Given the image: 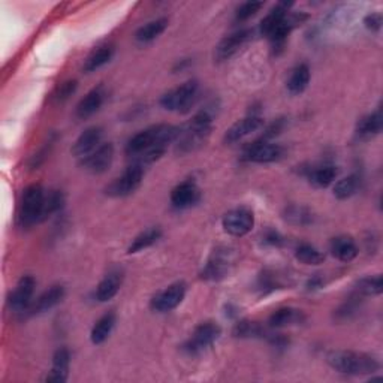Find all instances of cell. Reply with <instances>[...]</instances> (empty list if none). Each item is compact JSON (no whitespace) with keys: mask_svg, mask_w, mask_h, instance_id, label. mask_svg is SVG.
<instances>
[{"mask_svg":"<svg viewBox=\"0 0 383 383\" xmlns=\"http://www.w3.org/2000/svg\"><path fill=\"white\" fill-rule=\"evenodd\" d=\"M65 298V287L62 285H54L50 289H46L37 299L33 301L29 311L32 315H41L53 310L56 306H59Z\"/></svg>","mask_w":383,"mask_h":383,"instance_id":"d6986e66","label":"cell"},{"mask_svg":"<svg viewBox=\"0 0 383 383\" xmlns=\"http://www.w3.org/2000/svg\"><path fill=\"white\" fill-rule=\"evenodd\" d=\"M304 174L307 180L315 186V188L325 189L328 188V186H331L335 181V178H337L339 169L331 164H323V165H315V167L307 168Z\"/></svg>","mask_w":383,"mask_h":383,"instance_id":"7402d4cb","label":"cell"},{"mask_svg":"<svg viewBox=\"0 0 383 383\" xmlns=\"http://www.w3.org/2000/svg\"><path fill=\"white\" fill-rule=\"evenodd\" d=\"M232 265V253L228 249L216 250L208 262L205 264L204 270L201 271V278L207 282H219L229 274Z\"/></svg>","mask_w":383,"mask_h":383,"instance_id":"7c38bea8","label":"cell"},{"mask_svg":"<svg viewBox=\"0 0 383 383\" xmlns=\"http://www.w3.org/2000/svg\"><path fill=\"white\" fill-rule=\"evenodd\" d=\"M382 25H383V18H382V14L379 13H371L364 18V26L371 32H380Z\"/></svg>","mask_w":383,"mask_h":383,"instance_id":"b9f144b4","label":"cell"},{"mask_svg":"<svg viewBox=\"0 0 383 383\" xmlns=\"http://www.w3.org/2000/svg\"><path fill=\"white\" fill-rule=\"evenodd\" d=\"M45 190L41 184L34 183L22 190L18 208V226L27 229L42 220V210L45 201Z\"/></svg>","mask_w":383,"mask_h":383,"instance_id":"277c9868","label":"cell"},{"mask_svg":"<svg viewBox=\"0 0 383 383\" xmlns=\"http://www.w3.org/2000/svg\"><path fill=\"white\" fill-rule=\"evenodd\" d=\"M285 219L289 223L297 225V226H309L313 223V213L309 210L307 207L303 205H291L286 208Z\"/></svg>","mask_w":383,"mask_h":383,"instance_id":"e575fe53","label":"cell"},{"mask_svg":"<svg viewBox=\"0 0 383 383\" xmlns=\"http://www.w3.org/2000/svg\"><path fill=\"white\" fill-rule=\"evenodd\" d=\"M144 178V167L138 164H131L127 167L120 177L115 178L108 188L107 193L114 198H124L134 192H136Z\"/></svg>","mask_w":383,"mask_h":383,"instance_id":"52a82bcc","label":"cell"},{"mask_svg":"<svg viewBox=\"0 0 383 383\" xmlns=\"http://www.w3.org/2000/svg\"><path fill=\"white\" fill-rule=\"evenodd\" d=\"M69 365H71V353L65 347L57 349L53 356V365L50 373L46 375L45 382L63 383L67 380L69 376Z\"/></svg>","mask_w":383,"mask_h":383,"instance_id":"603a6c76","label":"cell"},{"mask_svg":"<svg viewBox=\"0 0 383 383\" xmlns=\"http://www.w3.org/2000/svg\"><path fill=\"white\" fill-rule=\"evenodd\" d=\"M382 126H383V115L382 111L377 110L371 114L364 115L358 120L356 123V135L361 139H370L375 138L382 132Z\"/></svg>","mask_w":383,"mask_h":383,"instance_id":"4316f807","label":"cell"},{"mask_svg":"<svg viewBox=\"0 0 383 383\" xmlns=\"http://www.w3.org/2000/svg\"><path fill=\"white\" fill-rule=\"evenodd\" d=\"M188 292V286L184 282H176L169 285L164 291L156 294L152 299V310L157 313H168L174 309H177L186 297Z\"/></svg>","mask_w":383,"mask_h":383,"instance_id":"30bf717a","label":"cell"},{"mask_svg":"<svg viewBox=\"0 0 383 383\" xmlns=\"http://www.w3.org/2000/svg\"><path fill=\"white\" fill-rule=\"evenodd\" d=\"M306 320V315L301 310L294 307H282L275 310L268 319L270 328H286L292 327V325H299Z\"/></svg>","mask_w":383,"mask_h":383,"instance_id":"cb8c5ba5","label":"cell"},{"mask_svg":"<svg viewBox=\"0 0 383 383\" xmlns=\"http://www.w3.org/2000/svg\"><path fill=\"white\" fill-rule=\"evenodd\" d=\"M53 144H54V141H53V139H50L48 143H45L44 147H41L39 152L32 157V160H30V168H33V169H34V168H39V167L44 164L45 159H46V156L50 155V150H51Z\"/></svg>","mask_w":383,"mask_h":383,"instance_id":"60d3db41","label":"cell"},{"mask_svg":"<svg viewBox=\"0 0 383 383\" xmlns=\"http://www.w3.org/2000/svg\"><path fill=\"white\" fill-rule=\"evenodd\" d=\"M65 205V195L60 190H50L45 193V201H44V210H42V220L50 219L56 213H59Z\"/></svg>","mask_w":383,"mask_h":383,"instance_id":"d590c367","label":"cell"},{"mask_svg":"<svg viewBox=\"0 0 383 383\" xmlns=\"http://www.w3.org/2000/svg\"><path fill=\"white\" fill-rule=\"evenodd\" d=\"M212 126L213 112L210 110L204 108L196 112L188 123L180 127V134L176 141L177 152L186 155L201 147L210 135Z\"/></svg>","mask_w":383,"mask_h":383,"instance_id":"7a4b0ae2","label":"cell"},{"mask_svg":"<svg viewBox=\"0 0 383 383\" xmlns=\"http://www.w3.org/2000/svg\"><path fill=\"white\" fill-rule=\"evenodd\" d=\"M253 37V30L250 29H241L234 33H231L229 37L223 38L216 46L214 57L217 62H226L231 57H234L242 46H245Z\"/></svg>","mask_w":383,"mask_h":383,"instance_id":"4fadbf2b","label":"cell"},{"mask_svg":"<svg viewBox=\"0 0 383 383\" xmlns=\"http://www.w3.org/2000/svg\"><path fill=\"white\" fill-rule=\"evenodd\" d=\"M330 252L342 262H352L359 253L356 241L349 235L334 237L330 242Z\"/></svg>","mask_w":383,"mask_h":383,"instance_id":"44dd1931","label":"cell"},{"mask_svg":"<svg viewBox=\"0 0 383 383\" xmlns=\"http://www.w3.org/2000/svg\"><path fill=\"white\" fill-rule=\"evenodd\" d=\"M201 198V190L195 181L186 180L171 192V204L174 208H178V210H184V208H189L195 205Z\"/></svg>","mask_w":383,"mask_h":383,"instance_id":"9a60e30c","label":"cell"},{"mask_svg":"<svg viewBox=\"0 0 383 383\" xmlns=\"http://www.w3.org/2000/svg\"><path fill=\"white\" fill-rule=\"evenodd\" d=\"M112 160L114 145L111 143H103L87 157L81 159V165L91 174H103L110 169V167L112 165Z\"/></svg>","mask_w":383,"mask_h":383,"instance_id":"5bb4252c","label":"cell"},{"mask_svg":"<svg viewBox=\"0 0 383 383\" xmlns=\"http://www.w3.org/2000/svg\"><path fill=\"white\" fill-rule=\"evenodd\" d=\"M200 95V83L196 79H189L178 87L167 91L162 95L159 103L160 107L167 111L183 112L188 111Z\"/></svg>","mask_w":383,"mask_h":383,"instance_id":"5b68a950","label":"cell"},{"mask_svg":"<svg viewBox=\"0 0 383 383\" xmlns=\"http://www.w3.org/2000/svg\"><path fill=\"white\" fill-rule=\"evenodd\" d=\"M262 127H264V120H262L261 115H257V114L247 115V117L241 119L234 126L229 127L225 134V143L235 144V143L241 141V139H245L246 136L258 132L259 129H262Z\"/></svg>","mask_w":383,"mask_h":383,"instance_id":"2e32d148","label":"cell"},{"mask_svg":"<svg viewBox=\"0 0 383 383\" xmlns=\"http://www.w3.org/2000/svg\"><path fill=\"white\" fill-rule=\"evenodd\" d=\"M356 291L365 297H376L383 291L382 275H368L356 283Z\"/></svg>","mask_w":383,"mask_h":383,"instance_id":"8d00e7d4","label":"cell"},{"mask_svg":"<svg viewBox=\"0 0 383 383\" xmlns=\"http://www.w3.org/2000/svg\"><path fill=\"white\" fill-rule=\"evenodd\" d=\"M285 127H286V119H277L270 126H266V129L264 131L259 139L261 141H271V139H274L275 136H278L285 131Z\"/></svg>","mask_w":383,"mask_h":383,"instance_id":"ab89813d","label":"cell"},{"mask_svg":"<svg viewBox=\"0 0 383 383\" xmlns=\"http://www.w3.org/2000/svg\"><path fill=\"white\" fill-rule=\"evenodd\" d=\"M102 138L103 129L100 126L87 127V129L77 138V141L72 147V155L79 159L87 157L102 144Z\"/></svg>","mask_w":383,"mask_h":383,"instance_id":"ac0fdd59","label":"cell"},{"mask_svg":"<svg viewBox=\"0 0 383 383\" xmlns=\"http://www.w3.org/2000/svg\"><path fill=\"white\" fill-rule=\"evenodd\" d=\"M295 258L304 265H320L325 261V254L315 246L301 242L295 249Z\"/></svg>","mask_w":383,"mask_h":383,"instance_id":"836d02e7","label":"cell"},{"mask_svg":"<svg viewBox=\"0 0 383 383\" xmlns=\"http://www.w3.org/2000/svg\"><path fill=\"white\" fill-rule=\"evenodd\" d=\"M323 286V278L320 275H313L307 282V291H318Z\"/></svg>","mask_w":383,"mask_h":383,"instance_id":"f6af8a7d","label":"cell"},{"mask_svg":"<svg viewBox=\"0 0 383 383\" xmlns=\"http://www.w3.org/2000/svg\"><path fill=\"white\" fill-rule=\"evenodd\" d=\"M34 287H37V280H34L32 275H22L18 280L13 294L9 295V299H8L9 309L14 313L29 311L33 303Z\"/></svg>","mask_w":383,"mask_h":383,"instance_id":"8fae6325","label":"cell"},{"mask_svg":"<svg viewBox=\"0 0 383 383\" xmlns=\"http://www.w3.org/2000/svg\"><path fill=\"white\" fill-rule=\"evenodd\" d=\"M234 335L238 339H258V337H268V332L265 331L262 325L252 320H240L234 327Z\"/></svg>","mask_w":383,"mask_h":383,"instance_id":"d6a6232c","label":"cell"},{"mask_svg":"<svg viewBox=\"0 0 383 383\" xmlns=\"http://www.w3.org/2000/svg\"><path fill=\"white\" fill-rule=\"evenodd\" d=\"M107 99V90L103 86H98L95 89H91L87 95L78 102L75 115L78 120H86L91 115H95L103 103H105Z\"/></svg>","mask_w":383,"mask_h":383,"instance_id":"e0dca14e","label":"cell"},{"mask_svg":"<svg viewBox=\"0 0 383 383\" xmlns=\"http://www.w3.org/2000/svg\"><path fill=\"white\" fill-rule=\"evenodd\" d=\"M285 156V148L280 144H274L271 141H258L252 143L246 147L242 159L250 164H273L280 160Z\"/></svg>","mask_w":383,"mask_h":383,"instance_id":"ba28073f","label":"cell"},{"mask_svg":"<svg viewBox=\"0 0 383 383\" xmlns=\"http://www.w3.org/2000/svg\"><path fill=\"white\" fill-rule=\"evenodd\" d=\"M180 127L172 124H155L134 135L126 144V155L132 164L148 167L165 155L169 144L177 141Z\"/></svg>","mask_w":383,"mask_h":383,"instance_id":"6da1fadb","label":"cell"},{"mask_svg":"<svg viewBox=\"0 0 383 383\" xmlns=\"http://www.w3.org/2000/svg\"><path fill=\"white\" fill-rule=\"evenodd\" d=\"M168 27L167 18H157L153 21L145 22L144 26L139 27L135 33V39L139 44H150L155 39H157L162 33H164Z\"/></svg>","mask_w":383,"mask_h":383,"instance_id":"f546056e","label":"cell"},{"mask_svg":"<svg viewBox=\"0 0 383 383\" xmlns=\"http://www.w3.org/2000/svg\"><path fill=\"white\" fill-rule=\"evenodd\" d=\"M356 299H358V298H351L349 301H347L346 304H343V306L340 307V310L337 311V316L342 318V319H347L351 315H353V313H355L356 309H358V301H356Z\"/></svg>","mask_w":383,"mask_h":383,"instance_id":"7bdbcfd3","label":"cell"},{"mask_svg":"<svg viewBox=\"0 0 383 383\" xmlns=\"http://www.w3.org/2000/svg\"><path fill=\"white\" fill-rule=\"evenodd\" d=\"M77 87H78L77 79H67V81H65V83H62L59 87H57L56 93H54V100L56 102H65V100H67L77 91Z\"/></svg>","mask_w":383,"mask_h":383,"instance_id":"f35d334b","label":"cell"},{"mask_svg":"<svg viewBox=\"0 0 383 383\" xmlns=\"http://www.w3.org/2000/svg\"><path fill=\"white\" fill-rule=\"evenodd\" d=\"M291 8V4H278L275 5L268 14H266L261 21V33L268 38L270 34L282 25L287 17V11Z\"/></svg>","mask_w":383,"mask_h":383,"instance_id":"83f0119b","label":"cell"},{"mask_svg":"<svg viewBox=\"0 0 383 383\" xmlns=\"http://www.w3.org/2000/svg\"><path fill=\"white\" fill-rule=\"evenodd\" d=\"M310 79H311V71L309 65L299 63L292 69L291 74H289L286 81V89L291 95L298 96L301 95V93L306 91V89L310 84Z\"/></svg>","mask_w":383,"mask_h":383,"instance_id":"d4e9b609","label":"cell"},{"mask_svg":"<svg viewBox=\"0 0 383 383\" xmlns=\"http://www.w3.org/2000/svg\"><path fill=\"white\" fill-rule=\"evenodd\" d=\"M359 186H361V178L356 174H351L342 180H339L334 186V196L340 201H346L352 198V196L358 192Z\"/></svg>","mask_w":383,"mask_h":383,"instance_id":"4dcf8cb0","label":"cell"},{"mask_svg":"<svg viewBox=\"0 0 383 383\" xmlns=\"http://www.w3.org/2000/svg\"><path fill=\"white\" fill-rule=\"evenodd\" d=\"M123 285V271L122 270H111L105 277L102 278L95 291V298L99 303H107L119 294Z\"/></svg>","mask_w":383,"mask_h":383,"instance_id":"ffe728a7","label":"cell"},{"mask_svg":"<svg viewBox=\"0 0 383 383\" xmlns=\"http://www.w3.org/2000/svg\"><path fill=\"white\" fill-rule=\"evenodd\" d=\"M264 242L268 246L278 247V246L283 245V237L275 231H266L265 235H264Z\"/></svg>","mask_w":383,"mask_h":383,"instance_id":"ee69618b","label":"cell"},{"mask_svg":"<svg viewBox=\"0 0 383 383\" xmlns=\"http://www.w3.org/2000/svg\"><path fill=\"white\" fill-rule=\"evenodd\" d=\"M262 8H264V2H246V4H242L235 11V20L237 21H247L252 17L257 15Z\"/></svg>","mask_w":383,"mask_h":383,"instance_id":"74e56055","label":"cell"},{"mask_svg":"<svg viewBox=\"0 0 383 383\" xmlns=\"http://www.w3.org/2000/svg\"><path fill=\"white\" fill-rule=\"evenodd\" d=\"M220 335H222V328L216 322H202L193 330L190 339L183 344V351L188 355H200L213 347Z\"/></svg>","mask_w":383,"mask_h":383,"instance_id":"8992f818","label":"cell"},{"mask_svg":"<svg viewBox=\"0 0 383 383\" xmlns=\"http://www.w3.org/2000/svg\"><path fill=\"white\" fill-rule=\"evenodd\" d=\"M115 322H117V318H115L114 313H105V315L100 316L96 323L93 325L91 332H90V340L93 344H102L108 340L111 335Z\"/></svg>","mask_w":383,"mask_h":383,"instance_id":"f1b7e54d","label":"cell"},{"mask_svg":"<svg viewBox=\"0 0 383 383\" xmlns=\"http://www.w3.org/2000/svg\"><path fill=\"white\" fill-rule=\"evenodd\" d=\"M162 237V229L157 226L148 228L144 232H141L138 237H135V240L132 241V245L129 246V253H139L148 247H152L153 245L160 240Z\"/></svg>","mask_w":383,"mask_h":383,"instance_id":"1f68e13d","label":"cell"},{"mask_svg":"<svg viewBox=\"0 0 383 383\" xmlns=\"http://www.w3.org/2000/svg\"><path fill=\"white\" fill-rule=\"evenodd\" d=\"M114 53H115V48H114L112 44L99 45L98 48H95L89 54V57L83 65V71L87 74L98 71V69L103 67L111 62V59L114 57Z\"/></svg>","mask_w":383,"mask_h":383,"instance_id":"484cf974","label":"cell"},{"mask_svg":"<svg viewBox=\"0 0 383 383\" xmlns=\"http://www.w3.org/2000/svg\"><path fill=\"white\" fill-rule=\"evenodd\" d=\"M327 363L332 370L347 376L375 375L380 368L375 356L353 351H332L327 355Z\"/></svg>","mask_w":383,"mask_h":383,"instance_id":"3957f363","label":"cell"},{"mask_svg":"<svg viewBox=\"0 0 383 383\" xmlns=\"http://www.w3.org/2000/svg\"><path fill=\"white\" fill-rule=\"evenodd\" d=\"M222 226L232 237H245L254 226V214L250 208L238 207L223 216Z\"/></svg>","mask_w":383,"mask_h":383,"instance_id":"9c48e42d","label":"cell"}]
</instances>
